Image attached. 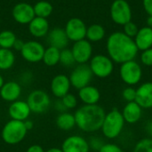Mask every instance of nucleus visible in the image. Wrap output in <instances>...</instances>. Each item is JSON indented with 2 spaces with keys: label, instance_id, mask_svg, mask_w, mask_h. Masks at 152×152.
<instances>
[{
  "label": "nucleus",
  "instance_id": "obj_1",
  "mask_svg": "<svg viewBox=\"0 0 152 152\" xmlns=\"http://www.w3.org/2000/svg\"><path fill=\"white\" fill-rule=\"evenodd\" d=\"M106 50L113 62L118 64L134 60L139 52L134 38L129 37L123 31H115L109 36Z\"/></svg>",
  "mask_w": 152,
  "mask_h": 152
},
{
  "label": "nucleus",
  "instance_id": "obj_2",
  "mask_svg": "<svg viewBox=\"0 0 152 152\" xmlns=\"http://www.w3.org/2000/svg\"><path fill=\"white\" fill-rule=\"evenodd\" d=\"M106 112L102 107L95 105H83L74 113L76 126L85 133H95L101 130Z\"/></svg>",
  "mask_w": 152,
  "mask_h": 152
},
{
  "label": "nucleus",
  "instance_id": "obj_3",
  "mask_svg": "<svg viewBox=\"0 0 152 152\" xmlns=\"http://www.w3.org/2000/svg\"><path fill=\"white\" fill-rule=\"evenodd\" d=\"M125 123L122 113L118 110L113 109L105 115L101 128L103 136L110 140L118 138L124 129Z\"/></svg>",
  "mask_w": 152,
  "mask_h": 152
},
{
  "label": "nucleus",
  "instance_id": "obj_4",
  "mask_svg": "<svg viewBox=\"0 0 152 152\" xmlns=\"http://www.w3.org/2000/svg\"><path fill=\"white\" fill-rule=\"evenodd\" d=\"M28 132V131L24 125V121L11 119L3 126L1 138L7 145H16L25 139Z\"/></svg>",
  "mask_w": 152,
  "mask_h": 152
},
{
  "label": "nucleus",
  "instance_id": "obj_5",
  "mask_svg": "<svg viewBox=\"0 0 152 152\" xmlns=\"http://www.w3.org/2000/svg\"><path fill=\"white\" fill-rule=\"evenodd\" d=\"M89 67L94 76L99 78H106L113 73L114 62L108 55L96 54L91 58Z\"/></svg>",
  "mask_w": 152,
  "mask_h": 152
},
{
  "label": "nucleus",
  "instance_id": "obj_6",
  "mask_svg": "<svg viewBox=\"0 0 152 152\" xmlns=\"http://www.w3.org/2000/svg\"><path fill=\"white\" fill-rule=\"evenodd\" d=\"M27 103L31 110V113L43 114L51 107L50 95L44 90L36 89L29 93L27 98Z\"/></svg>",
  "mask_w": 152,
  "mask_h": 152
},
{
  "label": "nucleus",
  "instance_id": "obj_7",
  "mask_svg": "<svg viewBox=\"0 0 152 152\" xmlns=\"http://www.w3.org/2000/svg\"><path fill=\"white\" fill-rule=\"evenodd\" d=\"M119 75L122 81L128 86H134L141 81L142 77V69L134 60L120 64Z\"/></svg>",
  "mask_w": 152,
  "mask_h": 152
},
{
  "label": "nucleus",
  "instance_id": "obj_8",
  "mask_svg": "<svg viewBox=\"0 0 152 152\" xmlns=\"http://www.w3.org/2000/svg\"><path fill=\"white\" fill-rule=\"evenodd\" d=\"M110 14L112 21L118 25L124 26L132 20V8L126 0H114L110 4Z\"/></svg>",
  "mask_w": 152,
  "mask_h": 152
},
{
  "label": "nucleus",
  "instance_id": "obj_9",
  "mask_svg": "<svg viewBox=\"0 0 152 152\" xmlns=\"http://www.w3.org/2000/svg\"><path fill=\"white\" fill-rule=\"evenodd\" d=\"M93 73L87 64H78L69 76L70 85L77 90H79L90 85L93 79Z\"/></svg>",
  "mask_w": 152,
  "mask_h": 152
},
{
  "label": "nucleus",
  "instance_id": "obj_10",
  "mask_svg": "<svg viewBox=\"0 0 152 152\" xmlns=\"http://www.w3.org/2000/svg\"><path fill=\"white\" fill-rule=\"evenodd\" d=\"M45 50V46L40 42L29 40L24 43V45L20 53L26 61L29 63H37L42 61Z\"/></svg>",
  "mask_w": 152,
  "mask_h": 152
},
{
  "label": "nucleus",
  "instance_id": "obj_11",
  "mask_svg": "<svg viewBox=\"0 0 152 152\" xmlns=\"http://www.w3.org/2000/svg\"><path fill=\"white\" fill-rule=\"evenodd\" d=\"M87 26L85 21L80 18H71L69 19L64 28L65 33L69 41L77 42L86 38Z\"/></svg>",
  "mask_w": 152,
  "mask_h": 152
},
{
  "label": "nucleus",
  "instance_id": "obj_12",
  "mask_svg": "<svg viewBox=\"0 0 152 152\" xmlns=\"http://www.w3.org/2000/svg\"><path fill=\"white\" fill-rule=\"evenodd\" d=\"M77 64H86L93 57V45L87 39L75 42L70 49Z\"/></svg>",
  "mask_w": 152,
  "mask_h": 152
},
{
  "label": "nucleus",
  "instance_id": "obj_13",
  "mask_svg": "<svg viewBox=\"0 0 152 152\" xmlns=\"http://www.w3.org/2000/svg\"><path fill=\"white\" fill-rule=\"evenodd\" d=\"M12 15L13 20L21 25L28 24L36 17L33 5L25 2L16 4L12 10Z\"/></svg>",
  "mask_w": 152,
  "mask_h": 152
},
{
  "label": "nucleus",
  "instance_id": "obj_14",
  "mask_svg": "<svg viewBox=\"0 0 152 152\" xmlns=\"http://www.w3.org/2000/svg\"><path fill=\"white\" fill-rule=\"evenodd\" d=\"M61 149L62 152H89L88 141L81 135L73 134L64 139Z\"/></svg>",
  "mask_w": 152,
  "mask_h": 152
},
{
  "label": "nucleus",
  "instance_id": "obj_15",
  "mask_svg": "<svg viewBox=\"0 0 152 152\" xmlns=\"http://www.w3.org/2000/svg\"><path fill=\"white\" fill-rule=\"evenodd\" d=\"M70 87L71 85L69 78L64 74H58L54 76L50 84L52 94L58 99H61L63 96L69 94Z\"/></svg>",
  "mask_w": 152,
  "mask_h": 152
},
{
  "label": "nucleus",
  "instance_id": "obj_16",
  "mask_svg": "<svg viewBox=\"0 0 152 152\" xmlns=\"http://www.w3.org/2000/svg\"><path fill=\"white\" fill-rule=\"evenodd\" d=\"M31 110L25 101H15L12 102L8 108V115L11 119L18 121H25L28 119Z\"/></svg>",
  "mask_w": 152,
  "mask_h": 152
},
{
  "label": "nucleus",
  "instance_id": "obj_17",
  "mask_svg": "<svg viewBox=\"0 0 152 152\" xmlns=\"http://www.w3.org/2000/svg\"><path fill=\"white\" fill-rule=\"evenodd\" d=\"M22 94V88L20 83L16 81L4 82L0 89V97L7 102H13L18 101Z\"/></svg>",
  "mask_w": 152,
  "mask_h": 152
},
{
  "label": "nucleus",
  "instance_id": "obj_18",
  "mask_svg": "<svg viewBox=\"0 0 152 152\" xmlns=\"http://www.w3.org/2000/svg\"><path fill=\"white\" fill-rule=\"evenodd\" d=\"M142 109H152V82H145L136 89L134 101Z\"/></svg>",
  "mask_w": 152,
  "mask_h": 152
},
{
  "label": "nucleus",
  "instance_id": "obj_19",
  "mask_svg": "<svg viewBox=\"0 0 152 152\" xmlns=\"http://www.w3.org/2000/svg\"><path fill=\"white\" fill-rule=\"evenodd\" d=\"M46 40L49 46H53L60 50L67 48L69 41L64 28H54L51 29L46 36Z\"/></svg>",
  "mask_w": 152,
  "mask_h": 152
},
{
  "label": "nucleus",
  "instance_id": "obj_20",
  "mask_svg": "<svg viewBox=\"0 0 152 152\" xmlns=\"http://www.w3.org/2000/svg\"><path fill=\"white\" fill-rule=\"evenodd\" d=\"M28 25L29 33L36 38L45 37L50 31V24L45 18L36 16Z\"/></svg>",
  "mask_w": 152,
  "mask_h": 152
},
{
  "label": "nucleus",
  "instance_id": "obj_21",
  "mask_svg": "<svg viewBox=\"0 0 152 152\" xmlns=\"http://www.w3.org/2000/svg\"><path fill=\"white\" fill-rule=\"evenodd\" d=\"M78 98L84 105L98 104L101 99V93L97 87L88 85L78 90Z\"/></svg>",
  "mask_w": 152,
  "mask_h": 152
},
{
  "label": "nucleus",
  "instance_id": "obj_22",
  "mask_svg": "<svg viewBox=\"0 0 152 152\" xmlns=\"http://www.w3.org/2000/svg\"><path fill=\"white\" fill-rule=\"evenodd\" d=\"M121 113L126 123L135 124L142 116V109L135 102H130L125 105Z\"/></svg>",
  "mask_w": 152,
  "mask_h": 152
},
{
  "label": "nucleus",
  "instance_id": "obj_23",
  "mask_svg": "<svg viewBox=\"0 0 152 152\" xmlns=\"http://www.w3.org/2000/svg\"><path fill=\"white\" fill-rule=\"evenodd\" d=\"M139 51H145L152 47V28L144 26L139 28L138 33L134 38Z\"/></svg>",
  "mask_w": 152,
  "mask_h": 152
},
{
  "label": "nucleus",
  "instance_id": "obj_24",
  "mask_svg": "<svg viewBox=\"0 0 152 152\" xmlns=\"http://www.w3.org/2000/svg\"><path fill=\"white\" fill-rule=\"evenodd\" d=\"M55 124L57 127L61 131H70L76 126L75 116L70 112H61L57 116Z\"/></svg>",
  "mask_w": 152,
  "mask_h": 152
},
{
  "label": "nucleus",
  "instance_id": "obj_25",
  "mask_svg": "<svg viewBox=\"0 0 152 152\" xmlns=\"http://www.w3.org/2000/svg\"><path fill=\"white\" fill-rule=\"evenodd\" d=\"M106 35L105 28L101 24H92L87 27L86 39L91 43H96L102 41Z\"/></svg>",
  "mask_w": 152,
  "mask_h": 152
},
{
  "label": "nucleus",
  "instance_id": "obj_26",
  "mask_svg": "<svg viewBox=\"0 0 152 152\" xmlns=\"http://www.w3.org/2000/svg\"><path fill=\"white\" fill-rule=\"evenodd\" d=\"M60 49L53 46H48L45 50L42 61L48 67H53L60 63Z\"/></svg>",
  "mask_w": 152,
  "mask_h": 152
},
{
  "label": "nucleus",
  "instance_id": "obj_27",
  "mask_svg": "<svg viewBox=\"0 0 152 152\" xmlns=\"http://www.w3.org/2000/svg\"><path fill=\"white\" fill-rule=\"evenodd\" d=\"M15 63V55L12 49L0 48V70H8Z\"/></svg>",
  "mask_w": 152,
  "mask_h": 152
},
{
  "label": "nucleus",
  "instance_id": "obj_28",
  "mask_svg": "<svg viewBox=\"0 0 152 152\" xmlns=\"http://www.w3.org/2000/svg\"><path fill=\"white\" fill-rule=\"evenodd\" d=\"M33 8H34L35 16L45 18V19H47L53 11V4L50 2L45 1V0H41V1L37 2L33 5Z\"/></svg>",
  "mask_w": 152,
  "mask_h": 152
},
{
  "label": "nucleus",
  "instance_id": "obj_29",
  "mask_svg": "<svg viewBox=\"0 0 152 152\" xmlns=\"http://www.w3.org/2000/svg\"><path fill=\"white\" fill-rule=\"evenodd\" d=\"M16 35L11 30H3L0 32V48L12 49L16 41Z\"/></svg>",
  "mask_w": 152,
  "mask_h": 152
},
{
  "label": "nucleus",
  "instance_id": "obj_30",
  "mask_svg": "<svg viewBox=\"0 0 152 152\" xmlns=\"http://www.w3.org/2000/svg\"><path fill=\"white\" fill-rule=\"evenodd\" d=\"M60 63L64 66V67H71L73 66L76 61L74 59V56L72 54V52L70 49L65 48L61 50V53H60Z\"/></svg>",
  "mask_w": 152,
  "mask_h": 152
},
{
  "label": "nucleus",
  "instance_id": "obj_31",
  "mask_svg": "<svg viewBox=\"0 0 152 152\" xmlns=\"http://www.w3.org/2000/svg\"><path fill=\"white\" fill-rule=\"evenodd\" d=\"M133 152H152V138H143L134 146Z\"/></svg>",
  "mask_w": 152,
  "mask_h": 152
},
{
  "label": "nucleus",
  "instance_id": "obj_32",
  "mask_svg": "<svg viewBox=\"0 0 152 152\" xmlns=\"http://www.w3.org/2000/svg\"><path fill=\"white\" fill-rule=\"evenodd\" d=\"M61 102L62 103L63 107L66 110H73L77 106V98L73 94H67L65 96H63L61 99H60Z\"/></svg>",
  "mask_w": 152,
  "mask_h": 152
},
{
  "label": "nucleus",
  "instance_id": "obj_33",
  "mask_svg": "<svg viewBox=\"0 0 152 152\" xmlns=\"http://www.w3.org/2000/svg\"><path fill=\"white\" fill-rule=\"evenodd\" d=\"M138 31H139L138 26L132 20L123 26V32L131 38H134V37L136 36Z\"/></svg>",
  "mask_w": 152,
  "mask_h": 152
},
{
  "label": "nucleus",
  "instance_id": "obj_34",
  "mask_svg": "<svg viewBox=\"0 0 152 152\" xmlns=\"http://www.w3.org/2000/svg\"><path fill=\"white\" fill-rule=\"evenodd\" d=\"M122 97L125 101L127 102H134L136 97V89L133 86H127L126 87L122 92Z\"/></svg>",
  "mask_w": 152,
  "mask_h": 152
},
{
  "label": "nucleus",
  "instance_id": "obj_35",
  "mask_svg": "<svg viewBox=\"0 0 152 152\" xmlns=\"http://www.w3.org/2000/svg\"><path fill=\"white\" fill-rule=\"evenodd\" d=\"M88 143H89V147H90V150H93V151H99L102 147L105 144L104 141L101 138V137H98V136H93L90 138V140L88 141Z\"/></svg>",
  "mask_w": 152,
  "mask_h": 152
},
{
  "label": "nucleus",
  "instance_id": "obj_36",
  "mask_svg": "<svg viewBox=\"0 0 152 152\" xmlns=\"http://www.w3.org/2000/svg\"><path fill=\"white\" fill-rule=\"evenodd\" d=\"M141 62L147 67L152 66V47L150 49H147L145 51H142L140 55Z\"/></svg>",
  "mask_w": 152,
  "mask_h": 152
},
{
  "label": "nucleus",
  "instance_id": "obj_37",
  "mask_svg": "<svg viewBox=\"0 0 152 152\" xmlns=\"http://www.w3.org/2000/svg\"><path fill=\"white\" fill-rule=\"evenodd\" d=\"M98 152H125L124 150L114 143H105Z\"/></svg>",
  "mask_w": 152,
  "mask_h": 152
},
{
  "label": "nucleus",
  "instance_id": "obj_38",
  "mask_svg": "<svg viewBox=\"0 0 152 152\" xmlns=\"http://www.w3.org/2000/svg\"><path fill=\"white\" fill-rule=\"evenodd\" d=\"M142 6L149 17L152 16V0H142Z\"/></svg>",
  "mask_w": 152,
  "mask_h": 152
},
{
  "label": "nucleus",
  "instance_id": "obj_39",
  "mask_svg": "<svg viewBox=\"0 0 152 152\" xmlns=\"http://www.w3.org/2000/svg\"><path fill=\"white\" fill-rule=\"evenodd\" d=\"M26 152H45V150L39 144H33L27 149Z\"/></svg>",
  "mask_w": 152,
  "mask_h": 152
},
{
  "label": "nucleus",
  "instance_id": "obj_40",
  "mask_svg": "<svg viewBox=\"0 0 152 152\" xmlns=\"http://www.w3.org/2000/svg\"><path fill=\"white\" fill-rule=\"evenodd\" d=\"M24 43H25V42H23L22 40L17 38L16 41L14 42V45H13L12 48H13L14 50H16V51L20 52V50L22 49V47H23V45H24Z\"/></svg>",
  "mask_w": 152,
  "mask_h": 152
},
{
  "label": "nucleus",
  "instance_id": "obj_41",
  "mask_svg": "<svg viewBox=\"0 0 152 152\" xmlns=\"http://www.w3.org/2000/svg\"><path fill=\"white\" fill-rule=\"evenodd\" d=\"M24 125H25V126H26V128H27V130H28V131L32 130V129H33V127H34V123H33V121H32V120H30V119H27V120H25V121H24Z\"/></svg>",
  "mask_w": 152,
  "mask_h": 152
},
{
  "label": "nucleus",
  "instance_id": "obj_42",
  "mask_svg": "<svg viewBox=\"0 0 152 152\" xmlns=\"http://www.w3.org/2000/svg\"><path fill=\"white\" fill-rule=\"evenodd\" d=\"M145 129H146V132L148 133V134L151 136V138H152V120H150L147 122Z\"/></svg>",
  "mask_w": 152,
  "mask_h": 152
},
{
  "label": "nucleus",
  "instance_id": "obj_43",
  "mask_svg": "<svg viewBox=\"0 0 152 152\" xmlns=\"http://www.w3.org/2000/svg\"><path fill=\"white\" fill-rule=\"evenodd\" d=\"M45 152H62L61 148H57V147H53V148H50L46 151H45Z\"/></svg>",
  "mask_w": 152,
  "mask_h": 152
},
{
  "label": "nucleus",
  "instance_id": "obj_44",
  "mask_svg": "<svg viewBox=\"0 0 152 152\" xmlns=\"http://www.w3.org/2000/svg\"><path fill=\"white\" fill-rule=\"evenodd\" d=\"M147 26H149V27H151L152 28V16H150V17H148V20H147Z\"/></svg>",
  "mask_w": 152,
  "mask_h": 152
},
{
  "label": "nucleus",
  "instance_id": "obj_45",
  "mask_svg": "<svg viewBox=\"0 0 152 152\" xmlns=\"http://www.w3.org/2000/svg\"><path fill=\"white\" fill-rule=\"evenodd\" d=\"M4 79L3 76L0 74V89H1V87L4 86Z\"/></svg>",
  "mask_w": 152,
  "mask_h": 152
}]
</instances>
